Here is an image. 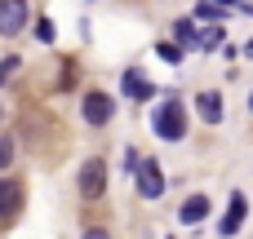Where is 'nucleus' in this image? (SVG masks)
<instances>
[{
    "instance_id": "ddd939ff",
    "label": "nucleus",
    "mask_w": 253,
    "mask_h": 239,
    "mask_svg": "<svg viewBox=\"0 0 253 239\" xmlns=\"http://www.w3.org/2000/svg\"><path fill=\"white\" fill-rule=\"evenodd\" d=\"M9 164H13V137H9V133H0V173H4Z\"/></svg>"
},
{
    "instance_id": "6ab92c4d",
    "label": "nucleus",
    "mask_w": 253,
    "mask_h": 239,
    "mask_svg": "<svg viewBox=\"0 0 253 239\" xmlns=\"http://www.w3.org/2000/svg\"><path fill=\"white\" fill-rule=\"evenodd\" d=\"M213 4H240V0H213Z\"/></svg>"
},
{
    "instance_id": "9d476101",
    "label": "nucleus",
    "mask_w": 253,
    "mask_h": 239,
    "mask_svg": "<svg viewBox=\"0 0 253 239\" xmlns=\"http://www.w3.org/2000/svg\"><path fill=\"white\" fill-rule=\"evenodd\" d=\"M196 111L205 115V124H222V111H227V106H222L218 93H200V98H196Z\"/></svg>"
},
{
    "instance_id": "f8f14e48",
    "label": "nucleus",
    "mask_w": 253,
    "mask_h": 239,
    "mask_svg": "<svg viewBox=\"0 0 253 239\" xmlns=\"http://www.w3.org/2000/svg\"><path fill=\"white\" fill-rule=\"evenodd\" d=\"M196 18H205V22H218V18H222V4L205 0V4H196Z\"/></svg>"
},
{
    "instance_id": "20e7f679",
    "label": "nucleus",
    "mask_w": 253,
    "mask_h": 239,
    "mask_svg": "<svg viewBox=\"0 0 253 239\" xmlns=\"http://www.w3.org/2000/svg\"><path fill=\"white\" fill-rule=\"evenodd\" d=\"M107 191V164L102 160H84L80 164V195L84 200H98Z\"/></svg>"
},
{
    "instance_id": "dca6fc26",
    "label": "nucleus",
    "mask_w": 253,
    "mask_h": 239,
    "mask_svg": "<svg viewBox=\"0 0 253 239\" xmlns=\"http://www.w3.org/2000/svg\"><path fill=\"white\" fill-rule=\"evenodd\" d=\"M36 35H40V40H53V22L40 18V22H36Z\"/></svg>"
},
{
    "instance_id": "423d86ee",
    "label": "nucleus",
    "mask_w": 253,
    "mask_h": 239,
    "mask_svg": "<svg viewBox=\"0 0 253 239\" xmlns=\"http://www.w3.org/2000/svg\"><path fill=\"white\" fill-rule=\"evenodd\" d=\"M138 191H142L147 200H160V195H165V173H160L156 160H147V164L138 169Z\"/></svg>"
},
{
    "instance_id": "f257e3e1",
    "label": "nucleus",
    "mask_w": 253,
    "mask_h": 239,
    "mask_svg": "<svg viewBox=\"0 0 253 239\" xmlns=\"http://www.w3.org/2000/svg\"><path fill=\"white\" fill-rule=\"evenodd\" d=\"M151 124H156V137L160 142H182L187 137V106H182V98L160 102L156 115H151Z\"/></svg>"
},
{
    "instance_id": "39448f33",
    "label": "nucleus",
    "mask_w": 253,
    "mask_h": 239,
    "mask_svg": "<svg viewBox=\"0 0 253 239\" xmlns=\"http://www.w3.org/2000/svg\"><path fill=\"white\" fill-rule=\"evenodd\" d=\"M245 213H249V200L236 191V195H231V204H227V213H222V222H218V235H222V239H236V235H240Z\"/></svg>"
},
{
    "instance_id": "a211bd4d",
    "label": "nucleus",
    "mask_w": 253,
    "mask_h": 239,
    "mask_svg": "<svg viewBox=\"0 0 253 239\" xmlns=\"http://www.w3.org/2000/svg\"><path fill=\"white\" fill-rule=\"evenodd\" d=\"M80 239H111V231H102V226H89Z\"/></svg>"
},
{
    "instance_id": "f03ea898",
    "label": "nucleus",
    "mask_w": 253,
    "mask_h": 239,
    "mask_svg": "<svg viewBox=\"0 0 253 239\" xmlns=\"http://www.w3.org/2000/svg\"><path fill=\"white\" fill-rule=\"evenodd\" d=\"M80 111H84V124L102 129V124H111V115H116V102H111V93H102V89H89V93H84V102H80Z\"/></svg>"
},
{
    "instance_id": "4468645a",
    "label": "nucleus",
    "mask_w": 253,
    "mask_h": 239,
    "mask_svg": "<svg viewBox=\"0 0 253 239\" xmlns=\"http://www.w3.org/2000/svg\"><path fill=\"white\" fill-rule=\"evenodd\" d=\"M196 44H200V49H218V44H222V27H218V31H205Z\"/></svg>"
},
{
    "instance_id": "0eeeda50",
    "label": "nucleus",
    "mask_w": 253,
    "mask_h": 239,
    "mask_svg": "<svg viewBox=\"0 0 253 239\" xmlns=\"http://www.w3.org/2000/svg\"><path fill=\"white\" fill-rule=\"evenodd\" d=\"M18 208H22V186L9 182V177H0V222H9Z\"/></svg>"
},
{
    "instance_id": "7ed1b4c3",
    "label": "nucleus",
    "mask_w": 253,
    "mask_h": 239,
    "mask_svg": "<svg viewBox=\"0 0 253 239\" xmlns=\"http://www.w3.org/2000/svg\"><path fill=\"white\" fill-rule=\"evenodd\" d=\"M27 18H31L27 0H0V35L4 40H13L18 31H27Z\"/></svg>"
},
{
    "instance_id": "f3484780",
    "label": "nucleus",
    "mask_w": 253,
    "mask_h": 239,
    "mask_svg": "<svg viewBox=\"0 0 253 239\" xmlns=\"http://www.w3.org/2000/svg\"><path fill=\"white\" fill-rule=\"evenodd\" d=\"M13 71H18V58H4V62H0V84H4V75H13Z\"/></svg>"
},
{
    "instance_id": "6e6552de",
    "label": "nucleus",
    "mask_w": 253,
    "mask_h": 239,
    "mask_svg": "<svg viewBox=\"0 0 253 239\" xmlns=\"http://www.w3.org/2000/svg\"><path fill=\"white\" fill-rule=\"evenodd\" d=\"M205 217H209V195L182 200V208H178V222H182V226H196V222H205Z\"/></svg>"
},
{
    "instance_id": "1a4fd4ad",
    "label": "nucleus",
    "mask_w": 253,
    "mask_h": 239,
    "mask_svg": "<svg viewBox=\"0 0 253 239\" xmlns=\"http://www.w3.org/2000/svg\"><path fill=\"white\" fill-rule=\"evenodd\" d=\"M125 93H129L133 102H147V98L156 93V84H151L142 71H125Z\"/></svg>"
},
{
    "instance_id": "2eb2a0df",
    "label": "nucleus",
    "mask_w": 253,
    "mask_h": 239,
    "mask_svg": "<svg viewBox=\"0 0 253 239\" xmlns=\"http://www.w3.org/2000/svg\"><path fill=\"white\" fill-rule=\"evenodd\" d=\"M156 53H160V58H165V62H182V49H178V44H160V49H156Z\"/></svg>"
},
{
    "instance_id": "9b49d317",
    "label": "nucleus",
    "mask_w": 253,
    "mask_h": 239,
    "mask_svg": "<svg viewBox=\"0 0 253 239\" xmlns=\"http://www.w3.org/2000/svg\"><path fill=\"white\" fill-rule=\"evenodd\" d=\"M173 35H178V44H182V49H187V44H196V40H200V35H196V27H191V22H187V18H182V22H178V27H173Z\"/></svg>"
},
{
    "instance_id": "aec40b11",
    "label": "nucleus",
    "mask_w": 253,
    "mask_h": 239,
    "mask_svg": "<svg viewBox=\"0 0 253 239\" xmlns=\"http://www.w3.org/2000/svg\"><path fill=\"white\" fill-rule=\"evenodd\" d=\"M245 53H249V58H253V40H249V49H245Z\"/></svg>"
}]
</instances>
